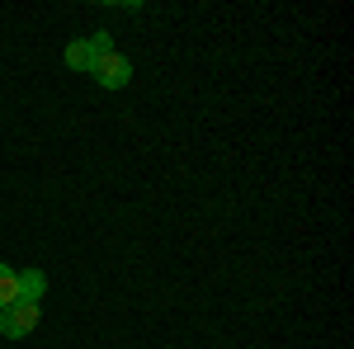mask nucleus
<instances>
[{"mask_svg": "<svg viewBox=\"0 0 354 349\" xmlns=\"http://www.w3.org/2000/svg\"><path fill=\"white\" fill-rule=\"evenodd\" d=\"M43 321V302H15V307H5L0 312V335L5 340H24V335H33V326Z\"/></svg>", "mask_w": 354, "mask_h": 349, "instance_id": "f257e3e1", "label": "nucleus"}, {"mask_svg": "<svg viewBox=\"0 0 354 349\" xmlns=\"http://www.w3.org/2000/svg\"><path fill=\"white\" fill-rule=\"evenodd\" d=\"M104 53H113V38H109V33H90V38H76V43L66 48V66L90 76V66H95V62H100Z\"/></svg>", "mask_w": 354, "mask_h": 349, "instance_id": "f03ea898", "label": "nucleus"}, {"mask_svg": "<svg viewBox=\"0 0 354 349\" xmlns=\"http://www.w3.org/2000/svg\"><path fill=\"white\" fill-rule=\"evenodd\" d=\"M90 76L104 85V90H123V85L133 81V62H128L123 53H104L95 66H90Z\"/></svg>", "mask_w": 354, "mask_h": 349, "instance_id": "7ed1b4c3", "label": "nucleus"}, {"mask_svg": "<svg viewBox=\"0 0 354 349\" xmlns=\"http://www.w3.org/2000/svg\"><path fill=\"white\" fill-rule=\"evenodd\" d=\"M43 288H48V274L43 269H24L19 274V297L24 302H43Z\"/></svg>", "mask_w": 354, "mask_h": 349, "instance_id": "20e7f679", "label": "nucleus"}, {"mask_svg": "<svg viewBox=\"0 0 354 349\" xmlns=\"http://www.w3.org/2000/svg\"><path fill=\"white\" fill-rule=\"evenodd\" d=\"M15 302H19V269H10L0 260V312L15 307Z\"/></svg>", "mask_w": 354, "mask_h": 349, "instance_id": "39448f33", "label": "nucleus"}]
</instances>
